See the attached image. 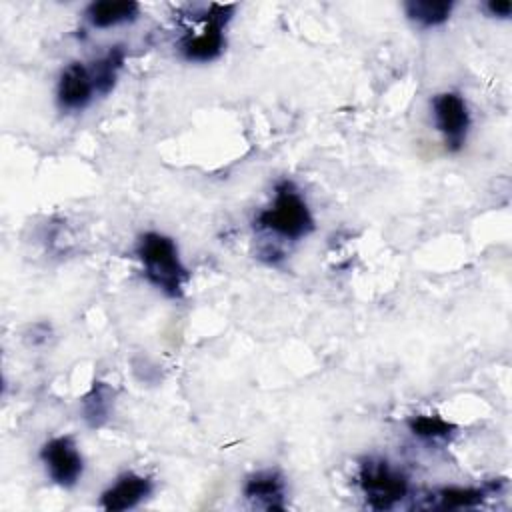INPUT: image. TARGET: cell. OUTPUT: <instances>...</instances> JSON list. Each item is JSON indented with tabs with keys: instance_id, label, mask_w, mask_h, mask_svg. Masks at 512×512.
Listing matches in <instances>:
<instances>
[{
	"instance_id": "6da1fadb",
	"label": "cell",
	"mask_w": 512,
	"mask_h": 512,
	"mask_svg": "<svg viewBox=\"0 0 512 512\" xmlns=\"http://www.w3.org/2000/svg\"><path fill=\"white\" fill-rule=\"evenodd\" d=\"M136 256L152 286L168 298H180L184 294L188 270L184 268L172 238L160 232H146L136 244Z\"/></svg>"
},
{
	"instance_id": "7a4b0ae2",
	"label": "cell",
	"mask_w": 512,
	"mask_h": 512,
	"mask_svg": "<svg viewBox=\"0 0 512 512\" xmlns=\"http://www.w3.org/2000/svg\"><path fill=\"white\" fill-rule=\"evenodd\" d=\"M256 224L260 230L284 240H300L314 230L310 208L290 180L276 184L274 200L258 214Z\"/></svg>"
},
{
	"instance_id": "3957f363",
	"label": "cell",
	"mask_w": 512,
	"mask_h": 512,
	"mask_svg": "<svg viewBox=\"0 0 512 512\" xmlns=\"http://www.w3.org/2000/svg\"><path fill=\"white\" fill-rule=\"evenodd\" d=\"M358 484L366 504L374 510H388L408 494L406 476L386 460L368 458L360 464Z\"/></svg>"
},
{
	"instance_id": "277c9868",
	"label": "cell",
	"mask_w": 512,
	"mask_h": 512,
	"mask_svg": "<svg viewBox=\"0 0 512 512\" xmlns=\"http://www.w3.org/2000/svg\"><path fill=\"white\" fill-rule=\"evenodd\" d=\"M234 12L232 4H210L204 26L198 34H188L180 42V52L190 62H210L224 50V26Z\"/></svg>"
},
{
	"instance_id": "5b68a950",
	"label": "cell",
	"mask_w": 512,
	"mask_h": 512,
	"mask_svg": "<svg viewBox=\"0 0 512 512\" xmlns=\"http://www.w3.org/2000/svg\"><path fill=\"white\" fill-rule=\"evenodd\" d=\"M432 114L448 150L458 152L464 146L470 126V114L464 98L458 92L436 94L432 100Z\"/></svg>"
},
{
	"instance_id": "8992f818",
	"label": "cell",
	"mask_w": 512,
	"mask_h": 512,
	"mask_svg": "<svg viewBox=\"0 0 512 512\" xmlns=\"http://www.w3.org/2000/svg\"><path fill=\"white\" fill-rule=\"evenodd\" d=\"M40 458L46 466L48 476L58 486L70 488L82 476L84 460L76 442L70 436H56L48 440L40 450Z\"/></svg>"
},
{
	"instance_id": "52a82bcc",
	"label": "cell",
	"mask_w": 512,
	"mask_h": 512,
	"mask_svg": "<svg viewBox=\"0 0 512 512\" xmlns=\"http://www.w3.org/2000/svg\"><path fill=\"white\" fill-rule=\"evenodd\" d=\"M94 80L90 74V68L82 62L68 64L58 80L56 98L62 110L66 112H78L86 108L94 96Z\"/></svg>"
},
{
	"instance_id": "ba28073f",
	"label": "cell",
	"mask_w": 512,
	"mask_h": 512,
	"mask_svg": "<svg viewBox=\"0 0 512 512\" xmlns=\"http://www.w3.org/2000/svg\"><path fill=\"white\" fill-rule=\"evenodd\" d=\"M152 494V480L134 472H126L102 492L100 506L108 512H122L138 506Z\"/></svg>"
},
{
	"instance_id": "9c48e42d",
	"label": "cell",
	"mask_w": 512,
	"mask_h": 512,
	"mask_svg": "<svg viewBox=\"0 0 512 512\" xmlns=\"http://www.w3.org/2000/svg\"><path fill=\"white\" fill-rule=\"evenodd\" d=\"M244 496L266 510H282L286 486L276 470H262L252 474L244 484Z\"/></svg>"
},
{
	"instance_id": "30bf717a",
	"label": "cell",
	"mask_w": 512,
	"mask_h": 512,
	"mask_svg": "<svg viewBox=\"0 0 512 512\" xmlns=\"http://www.w3.org/2000/svg\"><path fill=\"white\" fill-rule=\"evenodd\" d=\"M140 14V6L136 2H92L86 8V18L94 28H112L118 24L134 22Z\"/></svg>"
},
{
	"instance_id": "8fae6325",
	"label": "cell",
	"mask_w": 512,
	"mask_h": 512,
	"mask_svg": "<svg viewBox=\"0 0 512 512\" xmlns=\"http://www.w3.org/2000/svg\"><path fill=\"white\" fill-rule=\"evenodd\" d=\"M114 388L106 382H94L82 398V416L90 428H100L110 420L114 406Z\"/></svg>"
},
{
	"instance_id": "7c38bea8",
	"label": "cell",
	"mask_w": 512,
	"mask_h": 512,
	"mask_svg": "<svg viewBox=\"0 0 512 512\" xmlns=\"http://www.w3.org/2000/svg\"><path fill=\"white\" fill-rule=\"evenodd\" d=\"M488 492L484 488H462V486H448L440 488L428 496V502L422 508H436V510H458V508H476L484 502Z\"/></svg>"
},
{
	"instance_id": "4fadbf2b",
	"label": "cell",
	"mask_w": 512,
	"mask_h": 512,
	"mask_svg": "<svg viewBox=\"0 0 512 512\" xmlns=\"http://www.w3.org/2000/svg\"><path fill=\"white\" fill-rule=\"evenodd\" d=\"M126 52L122 46H112L104 56H100L98 60L92 62L90 66V74L94 80V88L96 94H108L118 78V72L122 70Z\"/></svg>"
},
{
	"instance_id": "5bb4252c",
	"label": "cell",
	"mask_w": 512,
	"mask_h": 512,
	"mask_svg": "<svg viewBox=\"0 0 512 512\" xmlns=\"http://www.w3.org/2000/svg\"><path fill=\"white\" fill-rule=\"evenodd\" d=\"M406 16L416 22L422 28H434L444 24L452 10H454V2L448 0H410L404 4Z\"/></svg>"
},
{
	"instance_id": "9a60e30c",
	"label": "cell",
	"mask_w": 512,
	"mask_h": 512,
	"mask_svg": "<svg viewBox=\"0 0 512 512\" xmlns=\"http://www.w3.org/2000/svg\"><path fill=\"white\" fill-rule=\"evenodd\" d=\"M408 428L422 440H446L454 434L456 426L438 414H418L408 420Z\"/></svg>"
},
{
	"instance_id": "2e32d148",
	"label": "cell",
	"mask_w": 512,
	"mask_h": 512,
	"mask_svg": "<svg viewBox=\"0 0 512 512\" xmlns=\"http://www.w3.org/2000/svg\"><path fill=\"white\" fill-rule=\"evenodd\" d=\"M484 8L488 10L490 16H496V18H508L512 12V4L508 0H490L484 4Z\"/></svg>"
}]
</instances>
